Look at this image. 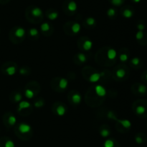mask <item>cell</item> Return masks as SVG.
Wrapping results in <instances>:
<instances>
[{"label":"cell","mask_w":147,"mask_h":147,"mask_svg":"<svg viewBox=\"0 0 147 147\" xmlns=\"http://www.w3.org/2000/svg\"><path fill=\"white\" fill-rule=\"evenodd\" d=\"M134 110L138 116L147 117V100H139L135 102Z\"/></svg>","instance_id":"6da1fadb"},{"label":"cell","mask_w":147,"mask_h":147,"mask_svg":"<svg viewBox=\"0 0 147 147\" xmlns=\"http://www.w3.org/2000/svg\"><path fill=\"white\" fill-rule=\"evenodd\" d=\"M108 117H109V118H111V119H113L117 121L118 122H119V123H120L123 128H126V129H129V128H131V122L129 120L117 119V118L115 117V115H113V112H112V111H109V112H108Z\"/></svg>","instance_id":"7a4b0ae2"},{"label":"cell","mask_w":147,"mask_h":147,"mask_svg":"<svg viewBox=\"0 0 147 147\" xmlns=\"http://www.w3.org/2000/svg\"><path fill=\"white\" fill-rule=\"evenodd\" d=\"M136 39L142 46L147 45V34L144 31H138L136 34Z\"/></svg>","instance_id":"3957f363"},{"label":"cell","mask_w":147,"mask_h":147,"mask_svg":"<svg viewBox=\"0 0 147 147\" xmlns=\"http://www.w3.org/2000/svg\"><path fill=\"white\" fill-rule=\"evenodd\" d=\"M134 92L139 95H146L147 94V86L142 84H136L134 86Z\"/></svg>","instance_id":"277c9868"},{"label":"cell","mask_w":147,"mask_h":147,"mask_svg":"<svg viewBox=\"0 0 147 147\" xmlns=\"http://www.w3.org/2000/svg\"><path fill=\"white\" fill-rule=\"evenodd\" d=\"M134 14V10L131 7L127 6V7H125L122 10V15L126 19L131 18Z\"/></svg>","instance_id":"5b68a950"},{"label":"cell","mask_w":147,"mask_h":147,"mask_svg":"<svg viewBox=\"0 0 147 147\" xmlns=\"http://www.w3.org/2000/svg\"><path fill=\"white\" fill-rule=\"evenodd\" d=\"M66 8L70 12H75L78 10V4L74 0H68L66 2Z\"/></svg>","instance_id":"8992f818"},{"label":"cell","mask_w":147,"mask_h":147,"mask_svg":"<svg viewBox=\"0 0 147 147\" xmlns=\"http://www.w3.org/2000/svg\"><path fill=\"white\" fill-rule=\"evenodd\" d=\"M30 14L34 17H40L43 15V12L38 7H32L30 8Z\"/></svg>","instance_id":"52a82bcc"},{"label":"cell","mask_w":147,"mask_h":147,"mask_svg":"<svg viewBox=\"0 0 147 147\" xmlns=\"http://www.w3.org/2000/svg\"><path fill=\"white\" fill-rule=\"evenodd\" d=\"M18 130L20 131V133L23 134L28 133L29 132H30L32 130V127L30 126L29 124L24 123V122H22V123L20 124L18 127Z\"/></svg>","instance_id":"ba28073f"},{"label":"cell","mask_w":147,"mask_h":147,"mask_svg":"<svg viewBox=\"0 0 147 147\" xmlns=\"http://www.w3.org/2000/svg\"><path fill=\"white\" fill-rule=\"evenodd\" d=\"M131 66H133V67L139 69V68H140L141 66H142L143 62H142V61L141 60L140 58L134 57L131 60Z\"/></svg>","instance_id":"9c48e42d"},{"label":"cell","mask_w":147,"mask_h":147,"mask_svg":"<svg viewBox=\"0 0 147 147\" xmlns=\"http://www.w3.org/2000/svg\"><path fill=\"white\" fill-rule=\"evenodd\" d=\"M95 91L97 94L98 96L99 97H104L106 95V89L101 85H97L95 87Z\"/></svg>","instance_id":"30bf717a"},{"label":"cell","mask_w":147,"mask_h":147,"mask_svg":"<svg viewBox=\"0 0 147 147\" xmlns=\"http://www.w3.org/2000/svg\"><path fill=\"white\" fill-rule=\"evenodd\" d=\"M4 71L6 74L9 75V76H13V75L15 74L17 69L14 66H9L4 68Z\"/></svg>","instance_id":"8fae6325"},{"label":"cell","mask_w":147,"mask_h":147,"mask_svg":"<svg viewBox=\"0 0 147 147\" xmlns=\"http://www.w3.org/2000/svg\"><path fill=\"white\" fill-rule=\"evenodd\" d=\"M135 141L138 144H142L146 141V137L144 133H138L135 136Z\"/></svg>","instance_id":"7c38bea8"},{"label":"cell","mask_w":147,"mask_h":147,"mask_svg":"<svg viewBox=\"0 0 147 147\" xmlns=\"http://www.w3.org/2000/svg\"><path fill=\"white\" fill-rule=\"evenodd\" d=\"M102 74L99 73H94L92 75H90V76L89 77V81L92 83H96V82H98L100 80V77H101Z\"/></svg>","instance_id":"4fadbf2b"},{"label":"cell","mask_w":147,"mask_h":147,"mask_svg":"<svg viewBox=\"0 0 147 147\" xmlns=\"http://www.w3.org/2000/svg\"><path fill=\"white\" fill-rule=\"evenodd\" d=\"M107 56L109 60H113L117 56V51L115 49L110 48L107 52Z\"/></svg>","instance_id":"5bb4252c"},{"label":"cell","mask_w":147,"mask_h":147,"mask_svg":"<svg viewBox=\"0 0 147 147\" xmlns=\"http://www.w3.org/2000/svg\"><path fill=\"white\" fill-rule=\"evenodd\" d=\"M26 31L23 27H18L17 28V30L14 32V35L17 37H19V38H21V37H23L25 35Z\"/></svg>","instance_id":"9a60e30c"},{"label":"cell","mask_w":147,"mask_h":147,"mask_svg":"<svg viewBox=\"0 0 147 147\" xmlns=\"http://www.w3.org/2000/svg\"><path fill=\"white\" fill-rule=\"evenodd\" d=\"M31 107V104L29 102H27V101H20V103H19V109L18 110L20 111L21 110L27 109V108H29Z\"/></svg>","instance_id":"2e32d148"},{"label":"cell","mask_w":147,"mask_h":147,"mask_svg":"<svg viewBox=\"0 0 147 147\" xmlns=\"http://www.w3.org/2000/svg\"><path fill=\"white\" fill-rule=\"evenodd\" d=\"M116 74L119 79H123L126 75V71L124 69H119L116 71Z\"/></svg>","instance_id":"e0dca14e"},{"label":"cell","mask_w":147,"mask_h":147,"mask_svg":"<svg viewBox=\"0 0 147 147\" xmlns=\"http://www.w3.org/2000/svg\"><path fill=\"white\" fill-rule=\"evenodd\" d=\"M7 122L8 125H14L17 122V118H16V117L14 115H10L7 118Z\"/></svg>","instance_id":"ac0fdd59"},{"label":"cell","mask_w":147,"mask_h":147,"mask_svg":"<svg viewBox=\"0 0 147 147\" xmlns=\"http://www.w3.org/2000/svg\"><path fill=\"white\" fill-rule=\"evenodd\" d=\"M83 48H84L85 50H89L92 48L93 47V42L90 40H86V41L83 43Z\"/></svg>","instance_id":"d6986e66"},{"label":"cell","mask_w":147,"mask_h":147,"mask_svg":"<svg viewBox=\"0 0 147 147\" xmlns=\"http://www.w3.org/2000/svg\"><path fill=\"white\" fill-rule=\"evenodd\" d=\"M67 85H68V82L65 78H62L59 82V86L62 89H65L67 87Z\"/></svg>","instance_id":"ffe728a7"},{"label":"cell","mask_w":147,"mask_h":147,"mask_svg":"<svg viewBox=\"0 0 147 147\" xmlns=\"http://www.w3.org/2000/svg\"><path fill=\"white\" fill-rule=\"evenodd\" d=\"M72 99H73V102L75 104H80L82 99L81 95L79 93H75L72 97Z\"/></svg>","instance_id":"44dd1931"},{"label":"cell","mask_w":147,"mask_h":147,"mask_svg":"<svg viewBox=\"0 0 147 147\" xmlns=\"http://www.w3.org/2000/svg\"><path fill=\"white\" fill-rule=\"evenodd\" d=\"M58 12L57 11H50L47 14V17L50 20H55L58 17Z\"/></svg>","instance_id":"7402d4cb"},{"label":"cell","mask_w":147,"mask_h":147,"mask_svg":"<svg viewBox=\"0 0 147 147\" xmlns=\"http://www.w3.org/2000/svg\"><path fill=\"white\" fill-rule=\"evenodd\" d=\"M111 4L115 7H120L123 5L125 2V0H109Z\"/></svg>","instance_id":"603a6c76"},{"label":"cell","mask_w":147,"mask_h":147,"mask_svg":"<svg viewBox=\"0 0 147 147\" xmlns=\"http://www.w3.org/2000/svg\"><path fill=\"white\" fill-rule=\"evenodd\" d=\"M65 112H66V109L64 106H63V105H60L59 107H57V113L59 116H63V115L65 114Z\"/></svg>","instance_id":"cb8c5ba5"},{"label":"cell","mask_w":147,"mask_h":147,"mask_svg":"<svg viewBox=\"0 0 147 147\" xmlns=\"http://www.w3.org/2000/svg\"><path fill=\"white\" fill-rule=\"evenodd\" d=\"M80 29H81V25L78 22H75L72 26V31L76 34L80 31Z\"/></svg>","instance_id":"d4e9b609"},{"label":"cell","mask_w":147,"mask_h":147,"mask_svg":"<svg viewBox=\"0 0 147 147\" xmlns=\"http://www.w3.org/2000/svg\"><path fill=\"white\" fill-rule=\"evenodd\" d=\"M50 28V26L49 24V23L47 22H44L41 24L40 26V30L42 32H47Z\"/></svg>","instance_id":"484cf974"},{"label":"cell","mask_w":147,"mask_h":147,"mask_svg":"<svg viewBox=\"0 0 147 147\" xmlns=\"http://www.w3.org/2000/svg\"><path fill=\"white\" fill-rule=\"evenodd\" d=\"M146 28V24H145L144 21H139L137 24V29L138 31H144Z\"/></svg>","instance_id":"4316f807"},{"label":"cell","mask_w":147,"mask_h":147,"mask_svg":"<svg viewBox=\"0 0 147 147\" xmlns=\"http://www.w3.org/2000/svg\"><path fill=\"white\" fill-rule=\"evenodd\" d=\"M24 95H25V97L28 99H32V98L34 97V92H33L32 90L30 89H27L25 90V92H24Z\"/></svg>","instance_id":"83f0119b"},{"label":"cell","mask_w":147,"mask_h":147,"mask_svg":"<svg viewBox=\"0 0 147 147\" xmlns=\"http://www.w3.org/2000/svg\"><path fill=\"white\" fill-rule=\"evenodd\" d=\"M116 10L114 8H110L107 11V15L110 17H113L116 16Z\"/></svg>","instance_id":"f1b7e54d"},{"label":"cell","mask_w":147,"mask_h":147,"mask_svg":"<svg viewBox=\"0 0 147 147\" xmlns=\"http://www.w3.org/2000/svg\"><path fill=\"white\" fill-rule=\"evenodd\" d=\"M103 146L104 147H113L114 146V142L113 140L108 139L106 140V141L103 144Z\"/></svg>","instance_id":"f546056e"},{"label":"cell","mask_w":147,"mask_h":147,"mask_svg":"<svg viewBox=\"0 0 147 147\" xmlns=\"http://www.w3.org/2000/svg\"><path fill=\"white\" fill-rule=\"evenodd\" d=\"M78 59L80 60V61L81 62V63H85V62L87 61V57H86V55L83 53H78Z\"/></svg>","instance_id":"4dcf8cb0"},{"label":"cell","mask_w":147,"mask_h":147,"mask_svg":"<svg viewBox=\"0 0 147 147\" xmlns=\"http://www.w3.org/2000/svg\"><path fill=\"white\" fill-rule=\"evenodd\" d=\"M119 59H120V61L122 62H126L127 61L128 59H129V55L126 53H123L120 55L119 56Z\"/></svg>","instance_id":"1f68e13d"},{"label":"cell","mask_w":147,"mask_h":147,"mask_svg":"<svg viewBox=\"0 0 147 147\" xmlns=\"http://www.w3.org/2000/svg\"><path fill=\"white\" fill-rule=\"evenodd\" d=\"M86 23H87V24L90 26H92V25H93V24H96V20H95L93 17H88V18L86 19Z\"/></svg>","instance_id":"d6a6232c"},{"label":"cell","mask_w":147,"mask_h":147,"mask_svg":"<svg viewBox=\"0 0 147 147\" xmlns=\"http://www.w3.org/2000/svg\"><path fill=\"white\" fill-rule=\"evenodd\" d=\"M100 134L102 137H103V138H106V137H108L110 135V131L108 129H103L102 131H100Z\"/></svg>","instance_id":"836d02e7"},{"label":"cell","mask_w":147,"mask_h":147,"mask_svg":"<svg viewBox=\"0 0 147 147\" xmlns=\"http://www.w3.org/2000/svg\"><path fill=\"white\" fill-rule=\"evenodd\" d=\"M4 147H15V145L11 140H7L4 144Z\"/></svg>","instance_id":"e575fe53"},{"label":"cell","mask_w":147,"mask_h":147,"mask_svg":"<svg viewBox=\"0 0 147 147\" xmlns=\"http://www.w3.org/2000/svg\"><path fill=\"white\" fill-rule=\"evenodd\" d=\"M30 35L31 36H36L38 35V30L35 28H31L30 30Z\"/></svg>","instance_id":"d590c367"},{"label":"cell","mask_w":147,"mask_h":147,"mask_svg":"<svg viewBox=\"0 0 147 147\" xmlns=\"http://www.w3.org/2000/svg\"><path fill=\"white\" fill-rule=\"evenodd\" d=\"M22 99V96L21 94L20 93H16V95H14V100L16 102H20Z\"/></svg>","instance_id":"8d00e7d4"},{"label":"cell","mask_w":147,"mask_h":147,"mask_svg":"<svg viewBox=\"0 0 147 147\" xmlns=\"http://www.w3.org/2000/svg\"><path fill=\"white\" fill-rule=\"evenodd\" d=\"M142 79H143L144 82H147V70L146 71L144 72V74H142Z\"/></svg>","instance_id":"74e56055"},{"label":"cell","mask_w":147,"mask_h":147,"mask_svg":"<svg viewBox=\"0 0 147 147\" xmlns=\"http://www.w3.org/2000/svg\"><path fill=\"white\" fill-rule=\"evenodd\" d=\"M20 74H26V71H24V69H20Z\"/></svg>","instance_id":"f35d334b"},{"label":"cell","mask_w":147,"mask_h":147,"mask_svg":"<svg viewBox=\"0 0 147 147\" xmlns=\"http://www.w3.org/2000/svg\"><path fill=\"white\" fill-rule=\"evenodd\" d=\"M9 0H0V4H5V3L8 2Z\"/></svg>","instance_id":"ab89813d"},{"label":"cell","mask_w":147,"mask_h":147,"mask_svg":"<svg viewBox=\"0 0 147 147\" xmlns=\"http://www.w3.org/2000/svg\"><path fill=\"white\" fill-rule=\"evenodd\" d=\"M131 1H133L134 3H136V4H138V3H140L142 0H131Z\"/></svg>","instance_id":"60d3db41"}]
</instances>
